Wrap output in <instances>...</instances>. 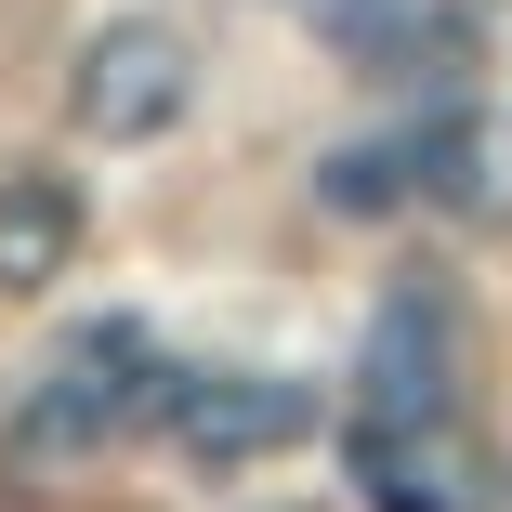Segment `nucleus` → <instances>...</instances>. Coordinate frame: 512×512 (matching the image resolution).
<instances>
[{"instance_id":"nucleus-4","label":"nucleus","mask_w":512,"mask_h":512,"mask_svg":"<svg viewBox=\"0 0 512 512\" xmlns=\"http://www.w3.org/2000/svg\"><path fill=\"white\" fill-rule=\"evenodd\" d=\"M355 421H460V302L434 276L381 289V316L355 342Z\"/></svg>"},{"instance_id":"nucleus-7","label":"nucleus","mask_w":512,"mask_h":512,"mask_svg":"<svg viewBox=\"0 0 512 512\" xmlns=\"http://www.w3.org/2000/svg\"><path fill=\"white\" fill-rule=\"evenodd\" d=\"M421 211L512 224V106H434L421 119Z\"/></svg>"},{"instance_id":"nucleus-5","label":"nucleus","mask_w":512,"mask_h":512,"mask_svg":"<svg viewBox=\"0 0 512 512\" xmlns=\"http://www.w3.org/2000/svg\"><path fill=\"white\" fill-rule=\"evenodd\" d=\"M342 473L368 512H486V460L460 447V421H355L342 407Z\"/></svg>"},{"instance_id":"nucleus-6","label":"nucleus","mask_w":512,"mask_h":512,"mask_svg":"<svg viewBox=\"0 0 512 512\" xmlns=\"http://www.w3.org/2000/svg\"><path fill=\"white\" fill-rule=\"evenodd\" d=\"M92 250V197L53 158H0V302H53Z\"/></svg>"},{"instance_id":"nucleus-8","label":"nucleus","mask_w":512,"mask_h":512,"mask_svg":"<svg viewBox=\"0 0 512 512\" xmlns=\"http://www.w3.org/2000/svg\"><path fill=\"white\" fill-rule=\"evenodd\" d=\"M316 211H329V224H394V211H421V119L381 132V145H329V158H316Z\"/></svg>"},{"instance_id":"nucleus-3","label":"nucleus","mask_w":512,"mask_h":512,"mask_svg":"<svg viewBox=\"0 0 512 512\" xmlns=\"http://www.w3.org/2000/svg\"><path fill=\"white\" fill-rule=\"evenodd\" d=\"M158 434H171L184 473H263V460H289V447L342 434V407L302 381V368H171Z\"/></svg>"},{"instance_id":"nucleus-2","label":"nucleus","mask_w":512,"mask_h":512,"mask_svg":"<svg viewBox=\"0 0 512 512\" xmlns=\"http://www.w3.org/2000/svg\"><path fill=\"white\" fill-rule=\"evenodd\" d=\"M197 119V27L184 14H106V27H79L66 40V132L79 145H171Z\"/></svg>"},{"instance_id":"nucleus-1","label":"nucleus","mask_w":512,"mask_h":512,"mask_svg":"<svg viewBox=\"0 0 512 512\" xmlns=\"http://www.w3.org/2000/svg\"><path fill=\"white\" fill-rule=\"evenodd\" d=\"M158 394H171V355L145 316H79L14 407V447L27 460H106L119 434H158Z\"/></svg>"}]
</instances>
